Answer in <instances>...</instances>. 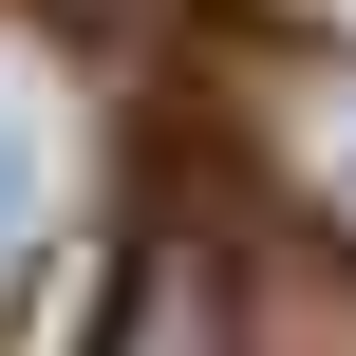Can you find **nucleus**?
Segmentation results:
<instances>
[{
    "label": "nucleus",
    "mask_w": 356,
    "mask_h": 356,
    "mask_svg": "<svg viewBox=\"0 0 356 356\" xmlns=\"http://www.w3.org/2000/svg\"><path fill=\"white\" fill-rule=\"evenodd\" d=\"M113 150V113H94V56L56 38V19H19L0 0V338H19V300L75 263V225H94V169Z\"/></svg>",
    "instance_id": "1"
},
{
    "label": "nucleus",
    "mask_w": 356,
    "mask_h": 356,
    "mask_svg": "<svg viewBox=\"0 0 356 356\" xmlns=\"http://www.w3.org/2000/svg\"><path fill=\"white\" fill-rule=\"evenodd\" d=\"M207 94L244 113V188H263V225L356 244V19H263V38H225Z\"/></svg>",
    "instance_id": "2"
},
{
    "label": "nucleus",
    "mask_w": 356,
    "mask_h": 356,
    "mask_svg": "<svg viewBox=\"0 0 356 356\" xmlns=\"http://www.w3.org/2000/svg\"><path fill=\"white\" fill-rule=\"evenodd\" d=\"M94 356H244V188L169 169V188L113 225V300H94Z\"/></svg>",
    "instance_id": "3"
},
{
    "label": "nucleus",
    "mask_w": 356,
    "mask_h": 356,
    "mask_svg": "<svg viewBox=\"0 0 356 356\" xmlns=\"http://www.w3.org/2000/svg\"><path fill=\"white\" fill-rule=\"evenodd\" d=\"M244 356H356V244L244 207Z\"/></svg>",
    "instance_id": "4"
},
{
    "label": "nucleus",
    "mask_w": 356,
    "mask_h": 356,
    "mask_svg": "<svg viewBox=\"0 0 356 356\" xmlns=\"http://www.w3.org/2000/svg\"><path fill=\"white\" fill-rule=\"evenodd\" d=\"M19 19H56L75 56H94V38H188V0H19Z\"/></svg>",
    "instance_id": "5"
}]
</instances>
